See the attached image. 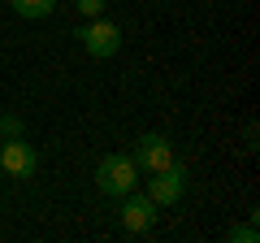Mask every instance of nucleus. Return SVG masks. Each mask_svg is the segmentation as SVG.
<instances>
[{
    "label": "nucleus",
    "instance_id": "obj_1",
    "mask_svg": "<svg viewBox=\"0 0 260 243\" xmlns=\"http://www.w3.org/2000/svg\"><path fill=\"white\" fill-rule=\"evenodd\" d=\"M135 183H139V165H135L126 152L100 157V165H95V187H100V196L121 200L126 191H135Z\"/></svg>",
    "mask_w": 260,
    "mask_h": 243
},
{
    "label": "nucleus",
    "instance_id": "obj_2",
    "mask_svg": "<svg viewBox=\"0 0 260 243\" xmlns=\"http://www.w3.org/2000/svg\"><path fill=\"white\" fill-rule=\"evenodd\" d=\"M78 39H83V48L95 61H109L121 48V26H113V22H104V18H87L83 26H78Z\"/></svg>",
    "mask_w": 260,
    "mask_h": 243
},
{
    "label": "nucleus",
    "instance_id": "obj_3",
    "mask_svg": "<svg viewBox=\"0 0 260 243\" xmlns=\"http://www.w3.org/2000/svg\"><path fill=\"white\" fill-rule=\"evenodd\" d=\"M182 191H186V169L178 161L165 165V169H156V174H148V200L156 208H174L182 200Z\"/></svg>",
    "mask_w": 260,
    "mask_h": 243
},
{
    "label": "nucleus",
    "instance_id": "obj_4",
    "mask_svg": "<svg viewBox=\"0 0 260 243\" xmlns=\"http://www.w3.org/2000/svg\"><path fill=\"white\" fill-rule=\"evenodd\" d=\"M0 169H5L9 178H35V169H39L35 143H26L22 135L5 139V143H0Z\"/></svg>",
    "mask_w": 260,
    "mask_h": 243
},
{
    "label": "nucleus",
    "instance_id": "obj_5",
    "mask_svg": "<svg viewBox=\"0 0 260 243\" xmlns=\"http://www.w3.org/2000/svg\"><path fill=\"white\" fill-rule=\"evenodd\" d=\"M130 161L139 165V174H156V169L174 165V143H169L165 135H139V139H135V152H130Z\"/></svg>",
    "mask_w": 260,
    "mask_h": 243
},
{
    "label": "nucleus",
    "instance_id": "obj_6",
    "mask_svg": "<svg viewBox=\"0 0 260 243\" xmlns=\"http://www.w3.org/2000/svg\"><path fill=\"white\" fill-rule=\"evenodd\" d=\"M156 213L160 208L152 204L148 200V191H126V196H121V230L126 234H148L152 226H156Z\"/></svg>",
    "mask_w": 260,
    "mask_h": 243
},
{
    "label": "nucleus",
    "instance_id": "obj_7",
    "mask_svg": "<svg viewBox=\"0 0 260 243\" xmlns=\"http://www.w3.org/2000/svg\"><path fill=\"white\" fill-rule=\"evenodd\" d=\"M9 5L22 13V18H48V13L56 9V0H9Z\"/></svg>",
    "mask_w": 260,
    "mask_h": 243
},
{
    "label": "nucleus",
    "instance_id": "obj_8",
    "mask_svg": "<svg viewBox=\"0 0 260 243\" xmlns=\"http://www.w3.org/2000/svg\"><path fill=\"white\" fill-rule=\"evenodd\" d=\"M225 239H230V243H256L260 230H256V222H239V226H230V230H225Z\"/></svg>",
    "mask_w": 260,
    "mask_h": 243
},
{
    "label": "nucleus",
    "instance_id": "obj_9",
    "mask_svg": "<svg viewBox=\"0 0 260 243\" xmlns=\"http://www.w3.org/2000/svg\"><path fill=\"white\" fill-rule=\"evenodd\" d=\"M74 9L83 13V18H100V13H104V0H74Z\"/></svg>",
    "mask_w": 260,
    "mask_h": 243
},
{
    "label": "nucleus",
    "instance_id": "obj_10",
    "mask_svg": "<svg viewBox=\"0 0 260 243\" xmlns=\"http://www.w3.org/2000/svg\"><path fill=\"white\" fill-rule=\"evenodd\" d=\"M13 135H22V122L9 113V117H0V139H13Z\"/></svg>",
    "mask_w": 260,
    "mask_h": 243
}]
</instances>
